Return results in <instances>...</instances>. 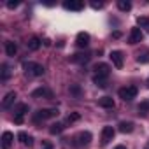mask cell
I'll list each match as a JSON object with an SVG mask.
<instances>
[{"mask_svg":"<svg viewBox=\"0 0 149 149\" xmlns=\"http://www.w3.org/2000/svg\"><path fill=\"white\" fill-rule=\"evenodd\" d=\"M139 112H142V114H147V112H149V100L140 102V105H139Z\"/></svg>","mask_w":149,"mask_h":149,"instance_id":"cell-26","label":"cell"},{"mask_svg":"<svg viewBox=\"0 0 149 149\" xmlns=\"http://www.w3.org/2000/svg\"><path fill=\"white\" fill-rule=\"evenodd\" d=\"M79 119H81V112H70L68 118H67L68 123H76V121H79Z\"/></svg>","mask_w":149,"mask_h":149,"instance_id":"cell-25","label":"cell"},{"mask_svg":"<svg viewBox=\"0 0 149 149\" xmlns=\"http://www.w3.org/2000/svg\"><path fill=\"white\" fill-rule=\"evenodd\" d=\"M109 58H111V61H112V65H114L116 68H123L125 56H123V53H121V51H111Z\"/></svg>","mask_w":149,"mask_h":149,"instance_id":"cell-8","label":"cell"},{"mask_svg":"<svg viewBox=\"0 0 149 149\" xmlns=\"http://www.w3.org/2000/svg\"><path fill=\"white\" fill-rule=\"evenodd\" d=\"M114 135H116V130H114L112 126H104V128H102V137H100V140H102V146L109 144V142L114 139Z\"/></svg>","mask_w":149,"mask_h":149,"instance_id":"cell-7","label":"cell"},{"mask_svg":"<svg viewBox=\"0 0 149 149\" xmlns=\"http://www.w3.org/2000/svg\"><path fill=\"white\" fill-rule=\"evenodd\" d=\"M26 46H28V49H30V51H37V49L42 46V40H40L39 37H32V39L26 42Z\"/></svg>","mask_w":149,"mask_h":149,"instance_id":"cell-18","label":"cell"},{"mask_svg":"<svg viewBox=\"0 0 149 149\" xmlns=\"http://www.w3.org/2000/svg\"><path fill=\"white\" fill-rule=\"evenodd\" d=\"M16 97H18V95H16V91H9V93L4 97V100H2V107H4V109H9V107L14 104Z\"/></svg>","mask_w":149,"mask_h":149,"instance_id":"cell-14","label":"cell"},{"mask_svg":"<svg viewBox=\"0 0 149 149\" xmlns=\"http://www.w3.org/2000/svg\"><path fill=\"white\" fill-rule=\"evenodd\" d=\"M98 105L102 109H112L114 107V98L112 97H102V98H98Z\"/></svg>","mask_w":149,"mask_h":149,"instance_id":"cell-15","label":"cell"},{"mask_svg":"<svg viewBox=\"0 0 149 149\" xmlns=\"http://www.w3.org/2000/svg\"><path fill=\"white\" fill-rule=\"evenodd\" d=\"M137 61H139V63H149V51L139 54V56H137Z\"/></svg>","mask_w":149,"mask_h":149,"instance_id":"cell-27","label":"cell"},{"mask_svg":"<svg viewBox=\"0 0 149 149\" xmlns=\"http://www.w3.org/2000/svg\"><path fill=\"white\" fill-rule=\"evenodd\" d=\"M58 109H40L35 116H33V121L35 123H39L40 119L44 121V119H51V118H58Z\"/></svg>","mask_w":149,"mask_h":149,"instance_id":"cell-2","label":"cell"},{"mask_svg":"<svg viewBox=\"0 0 149 149\" xmlns=\"http://www.w3.org/2000/svg\"><path fill=\"white\" fill-rule=\"evenodd\" d=\"M118 9L123 13H128L132 9V2H128V0H118Z\"/></svg>","mask_w":149,"mask_h":149,"instance_id":"cell-21","label":"cell"},{"mask_svg":"<svg viewBox=\"0 0 149 149\" xmlns=\"http://www.w3.org/2000/svg\"><path fill=\"white\" fill-rule=\"evenodd\" d=\"M51 147H53V146H51L49 142H44V144H42V149H51Z\"/></svg>","mask_w":149,"mask_h":149,"instance_id":"cell-33","label":"cell"},{"mask_svg":"<svg viewBox=\"0 0 149 149\" xmlns=\"http://www.w3.org/2000/svg\"><path fill=\"white\" fill-rule=\"evenodd\" d=\"M32 97H33V98H44V100H51L54 95H53V91H51L49 88H37V90H33V91H32Z\"/></svg>","mask_w":149,"mask_h":149,"instance_id":"cell-6","label":"cell"},{"mask_svg":"<svg viewBox=\"0 0 149 149\" xmlns=\"http://www.w3.org/2000/svg\"><path fill=\"white\" fill-rule=\"evenodd\" d=\"M11 77V70L7 65H2V81H7Z\"/></svg>","mask_w":149,"mask_h":149,"instance_id":"cell-28","label":"cell"},{"mask_svg":"<svg viewBox=\"0 0 149 149\" xmlns=\"http://www.w3.org/2000/svg\"><path fill=\"white\" fill-rule=\"evenodd\" d=\"M114 149H126V147H125V146H116Z\"/></svg>","mask_w":149,"mask_h":149,"instance_id":"cell-36","label":"cell"},{"mask_svg":"<svg viewBox=\"0 0 149 149\" xmlns=\"http://www.w3.org/2000/svg\"><path fill=\"white\" fill-rule=\"evenodd\" d=\"M88 44H90V33L79 32L77 37H76V46H77V47H86Z\"/></svg>","mask_w":149,"mask_h":149,"instance_id":"cell-11","label":"cell"},{"mask_svg":"<svg viewBox=\"0 0 149 149\" xmlns=\"http://www.w3.org/2000/svg\"><path fill=\"white\" fill-rule=\"evenodd\" d=\"M147 86H149V79H147Z\"/></svg>","mask_w":149,"mask_h":149,"instance_id":"cell-37","label":"cell"},{"mask_svg":"<svg viewBox=\"0 0 149 149\" xmlns=\"http://www.w3.org/2000/svg\"><path fill=\"white\" fill-rule=\"evenodd\" d=\"M118 130H119L121 133H132V132H133V123H132V121H121V123L118 125Z\"/></svg>","mask_w":149,"mask_h":149,"instance_id":"cell-17","label":"cell"},{"mask_svg":"<svg viewBox=\"0 0 149 149\" xmlns=\"http://www.w3.org/2000/svg\"><path fill=\"white\" fill-rule=\"evenodd\" d=\"M68 91H70L72 95H76V97H81V88H79L77 84H70V88H68Z\"/></svg>","mask_w":149,"mask_h":149,"instance_id":"cell-29","label":"cell"},{"mask_svg":"<svg viewBox=\"0 0 149 149\" xmlns=\"http://www.w3.org/2000/svg\"><path fill=\"white\" fill-rule=\"evenodd\" d=\"M90 6H91L93 9H102V7H104V2H95V0H93V2H90Z\"/></svg>","mask_w":149,"mask_h":149,"instance_id":"cell-30","label":"cell"},{"mask_svg":"<svg viewBox=\"0 0 149 149\" xmlns=\"http://www.w3.org/2000/svg\"><path fill=\"white\" fill-rule=\"evenodd\" d=\"M6 53H7V56H14V54L18 53V46H16V42L7 40V42H6Z\"/></svg>","mask_w":149,"mask_h":149,"instance_id":"cell-19","label":"cell"},{"mask_svg":"<svg viewBox=\"0 0 149 149\" xmlns=\"http://www.w3.org/2000/svg\"><path fill=\"white\" fill-rule=\"evenodd\" d=\"M146 149H149V146H147V147H146Z\"/></svg>","mask_w":149,"mask_h":149,"instance_id":"cell-38","label":"cell"},{"mask_svg":"<svg viewBox=\"0 0 149 149\" xmlns=\"http://www.w3.org/2000/svg\"><path fill=\"white\" fill-rule=\"evenodd\" d=\"M44 46H51V40L49 39H44Z\"/></svg>","mask_w":149,"mask_h":149,"instance_id":"cell-35","label":"cell"},{"mask_svg":"<svg viewBox=\"0 0 149 149\" xmlns=\"http://www.w3.org/2000/svg\"><path fill=\"white\" fill-rule=\"evenodd\" d=\"M137 23H139L142 28H146V30L149 32V16H139V18H137Z\"/></svg>","mask_w":149,"mask_h":149,"instance_id":"cell-23","label":"cell"},{"mask_svg":"<svg viewBox=\"0 0 149 149\" xmlns=\"http://www.w3.org/2000/svg\"><path fill=\"white\" fill-rule=\"evenodd\" d=\"M23 68H25L26 72H30L32 76H35V77L44 76V72H46L40 63H32V61H23Z\"/></svg>","mask_w":149,"mask_h":149,"instance_id":"cell-1","label":"cell"},{"mask_svg":"<svg viewBox=\"0 0 149 149\" xmlns=\"http://www.w3.org/2000/svg\"><path fill=\"white\" fill-rule=\"evenodd\" d=\"M112 37H114V39H119V37H121V32H112Z\"/></svg>","mask_w":149,"mask_h":149,"instance_id":"cell-34","label":"cell"},{"mask_svg":"<svg viewBox=\"0 0 149 149\" xmlns=\"http://www.w3.org/2000/svg\"><path fill=\"white\" fill-rule=\"evenodd\" d=\"M63 130H65V125H63V123H53L51 128H49V133H51V135H58V133H61Z\"/></svg>","mask_w":149,"mask_h":149,"instance_id":"cell-20","label":"cell"},{"mask_svg":"<svg viewBox=\"0 0 149 149\" xmlns=\"http://www.w3.org/2000/svg\"><path fill=\"white\" fill-rule=\"evenodd\" d=\"M13 142H14V135H13L11 132H4V133H2V140H0L2 149H11V147H13Z\"/></svg>","mask_w":149,"mask_h":149,"instance_id":"cell-10","label":"cell"},{"mask_svg":"<svg viewBox=\"0 0 149 149\" xmlns=\"http://www.w3.org/2000/svg\"><path fill=\"white\" fill-rule=\"evenodd\" d=\"M137 93H139V90H137L135 86H125V88H121V90L118 91L119 98H123L125 102H130V100H133V98L137 97Z\"/></svg>","mask_w":149,"mask_h":149,"instance_id":"cell-3","label":"cell"},{"mask_svg":"<svg viewBox=\"0 0 149 149\" xmlns=\"http://www.w3.org/2000/svg\"><path fill=\"white\" fill-rule=\"evenodd\" d=\"M142 39H144V33H142V30L140 28H132L130 30V35H128V44H132V46H135V44H139V42H142Z\"/></svg>","mask_w":149,"mask_h":149,"instance_id":"cell-5","label":"cell"},{"mask_svg":"<svg viewBox=\"0 0 149 149\" xmlns=\"http://www.w3.org/2000/svg\"><path fill=\"white\" fill-rule=\"evenodd\" d=\"M18 140H19L23 146H28V147H32V146H33V137H32V135H28L26 132H19V133H18Z\"/></svg>","mask_w":149,"mask_h":149,"instance_id":"cell-13","label":"cell"},{"mask_svg":"<svg viewBox=\"0 0 149 149\" xmlns=\"http://www.w3.org/2000/svg\"><path fill=\"white\" fill-rule=\"evenodd\" d=\"M91 142V133L90 132H81L76 137V146H88Z\"/></svg>","mask_w":149,"mask_h":149,"instance_id":"cell-12","label":"cell"},{"mask_svg":"<svg viewBox=\"0 0 149 149\" xmlns=\"http://www.w3.org/2000/svg\"><path fill=\"white\" fill-rule=\"evenodd\" d=\"M28 111H30L28 104H18V105H16V114H25V112H28Z\"/></svg>","mask_w":149,"mask_h":149,"instance_id":"cell-24","label":"cell"},{"mask_svg":"<svg viewBox=\"0 0 149 149\" xmlns=\"http://www.w3.org/2000/svg\"><path fill=\"white\" fill-rule=\"evenodd\" d=\"M93 83L98 88H105L107 86V77H100V76H93Z\"/></svg>","mask_w":149,"mask_h":149,"instance_id":"cell-22","label":"cell"},{"mask_svg":"<svg viewBox=\"0 0 149 149\" xmlns=\"http://www.w3.org/2000/svg\"><path fill=\"white\" fill-rule=\"evenodd\" d=\"M88 60H90V54H86V53H77V54H72L70 56L72 63H86Z\"/></svg>","mask_w":149,"mask_h":149,"instance_id":"cell-16","label":"cell"},{"mask_svg":"<svg viewBox=\"0 0 149 149\" xmlns=\"http://www.w3.org/2000/svg\"><path fill=\"white\" fill-rule=\"evenodd\" d=\"M63 9L79 13V11L84 9V2H81V0H67V2H63Z\"/></svg>","mask_w":149,"mask_h":149,"instance_id":"cell-4","label":"cell"},{"mask_svg":"<svg viewBox=\"0 0 149 149\" xmlns=\"http://www.w3.org/2000/svg\"><path fill=\"white\" fill-rule=\"evenodd\" d=\"M93 70H95V76H100V77H109L111 74V67L107 63H97Z\"/></svg>","mask_w":149,"mask_h":149,"instance_id":"cell-9","label":"cell"},{"mask_svg":"<svg viewBox=\"0 0 149 149\" xmlns=\"http://www.w3.org/2000/svg\"><path fill=\"white\" fill-rule=\"evenodd\" d=\"M14 123H16V125H21V123H23V114H16V116H14Z\"/></svg>","mask_w":149,"mask_h":149,"instance_id":"cell-31","label":"cell"},{"mask_svg":"<svg viewBox=\"0 0 149 149\" xmlns=\"http://www.w3.org/2000/svg\"><path fill=\"white\" fill-rule=\"evenodd\" d=\"M18 6H19V2H7V7L9 9H16Z\"/></svg>","mask_w":149,"mask_h":149,"instance_id":"cell-32","label":"cell"}]
</instances>
